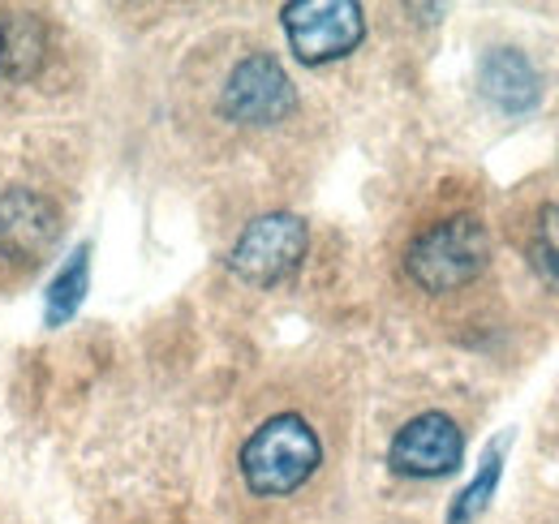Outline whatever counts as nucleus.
<instances>
[{"mask_svg": "<svg viewBox=\"0 0 559 524\" xmlns=\"http://www.w3.org/2000/svg\"><path fill=\"white\" fill-rule=\"evenodd\" d=\"M48 61V31L31 13H4V82H31Z\"/></svg>", "mask_w": 559, "mask_h": 524, "instance_id": "obj_10", "label": "nucleus"}, {"mask_svg": "<svg viewBox=\"0 0 559 524\" xmlns=\"http://www.w3.org/2000/svg\"><path fill=\"white\" fill-rule=\"evenodd\" d=\"M86 284H91V250L86 246H78L66 266L52 275V288H48V301H44V323L48 327H66L73 314H78V306H82V297H86Z\"/></svg>", "mask_w": 559, "mask_h": 524, "instance_id": "obj_11", "label": "nucleus"}, {"mask_svg": "<svg viewBox=\"0 0 559 524\" xmlns=\"http://www.w3.org/2000/svg\"><path fill=\"white\" fill-rule=\"evenodd\" d=\"M503 448H508V439H499L487 456H483L478 477H474V481L452 499V508H448V524H474L483 512H487L490 495H495V486H499V473H503Z\"/></svg>", "mask_w": 559, "mask_h": 524, "instance_id": "obj_12", "label": "nucleus"}, {"mask_svg": "<svg viewBox=\"0 0 559 524\" xmlns=\"http://www.w3.org/2000/svg\"><path fill=\"white\" fill-rule=\"evenodd\" d=\"M465 460V430L456 426V417L430 408V413H418L409 417L392 448H388V464L392 473L401 477H414V481H430V477H448L456 473Z\"/></svg>", "mask_w": 559, "mask_h": 524, "instance_id": "obj_6", "label": "nucleus"}, {"mask_svg": "<svg viewBox=\"0 0 559 524\" xmlns=\"http://www.w3.org/2000/svg\"><path fill=\"white\" fill-rule=\"evenodd\" d=\"M323 464H328V443L301 408L263 413L237 448V477L254 503H288L306 495L323 473Z\"/></svg>", "mask_w": 559, "mask_h": 524, "instance_id": "obj_2", "label": "nucleus"}, {"mask_svg": "<svg viewBox=\"0 0 559 524\" xmlns=\"http://www.w3.org/2000/svg\"><path fill=\"white\" fill-rule=\"evenodd\" d=\"M401 279L426 301H465L487 284L495 266V241L487 219L469 206H448L405 237Z\"/></svg>", "mask_w": 559, "mask_h": 524, "instance_id": "obj_1", "label": "nucleus"}, {"mask_svg": "<svg viewBox=\"0 0 559 524\" xmlns=\"http://www.w3.org/2000/svg\"><path fill=\"white\" fill-rule=\"evenodd\" d=\"M284 35L301 66H328L361 48L366 13L353 0H297L284 4Z\"/></svg>", "mask_w": 559, "mask_h": 524, "instance_id": "obj_5", "label": "nucleus"}, {"mask_svg": "<svg viewBox=\"0 0 559 524\" xmlns=\"http://www.w3.org/2000/svg\"><path fill=\"white\" fill-rule=\"evenodd\" d=\"M293 112H297L293 78L263 48L241 52L215 86V117L228 121L233 130H276L293 121Z\"/></svg>", "mask_w": 559, "mask_h": 524, "instance_id": "obj_3", "label": "nucleus"}, {"mask_svg": "<svg viewBox=\"0 0 559 524\" xmlns=\"http://www.w3.org/2000/svg\"><path fill=\"white\" fill-rule=\"evenodd\" d=\"M61 237V206L35 186L0 190V262L35 266Z\"/></svg>", "mask_w": 559, "mask_h": 524, "instance_id": "obj_7", "label": "nucleus"}, {"mask_svg": "<svg viewBox=\"0 0 559 524\" xmlns=\"http://www.w3.org/2000/svg\"><path fill=\"white\" fill-rule=\"evenodd\" d=\"M0 82H4V13H0Z\"/></svg>", "mask_w": 559, "mask_h": 524, "instance_id": "obj_13", "label": "nucleus"}, {"mask_svg": "<svg viewBox=\"0 0 559 524\" xmlns=\"http://www.w3.org/2000/svg\"><path fill=\"white\" fill-rule=\"evenodd\" d=\"M508 233H512V246L521 250L525 266L538 275V284L559 293V198H525L516 219L508 224Z\"/></svg>", "mask_w": 559, "mask_h": 524, "instance_id": "obj_8", "label": "nucleus"}, {"mask_svg": "<svg viewBox=\"0 0 559 524\" xmlns=\"http://www.w3.org/2000/svg\"><path fill=\"white\" fill-rule=\"evenodd\" d=\"M478 91L487 95L499 112H530L543 95L538 86V69L530 66L525 52L516 48H490L478 66Z\"/></svg>", "mask_w": 559, "mask_h": 524, "instance_id": "obj_9", "label": "nucleus"}, {"mask_svg": "<svg viewBox=\"0 0 559 524\" xmlns=\"http://www.w3.org/2000/svg\"><path fill=\"white\" fill-rule=\"evenodd\" d=\"M306 250H310L306 224L288 211H272L241 228V237L228 250V266L237 279H246L254 288H276L301 266Z\"/></svg>", "mask_w": 559, "mask_h": 524, "instance_id": "obj_4", "label": "nucleus"}]
</instances>
